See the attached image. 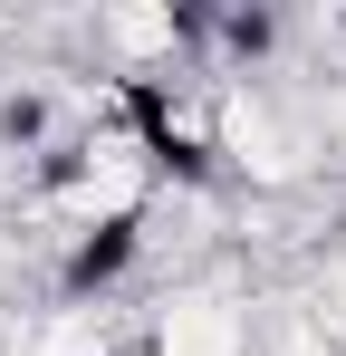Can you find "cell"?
<instances>
[{
    "label": "cell",
    "instance_id": "6da1fadb",
    "mask_svg": "<svg viewBox=\"0 0 346 356\" xmlns=\"http://www.w3.org/2000/svg\"><path fill=\"white\" fill-rule=\"evenodd\" d=\"M260 356H337V347H327V337H318V327H308V318L288 308L279 327H260Z\"/></svg>",
    "mask_w": 346,
    "mask_h": 356
}]
</instances>
